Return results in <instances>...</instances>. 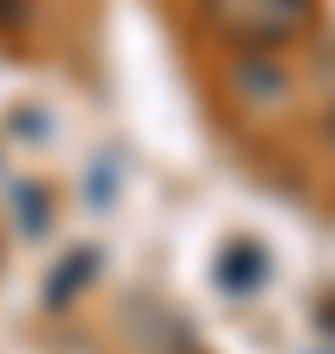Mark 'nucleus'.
I'll return each mask as SVG.
<instances>
[{"label": "nucleus", "instance_id": "f257e3e1", "mask_svg": "<svg viewBox=\"0 0 335 354\" xmlns=\"http://www.w3.org/2000/svg\"><path fill=\"white\" fill-rule=\"evenodd\" d=\"M317 0H205V19L230 44H286L311 25Z\"/></svg>", "mask_w": 335, "mask_h": 354}, {"label": "nucleus", "instance_id": "f03ea898", "mask_svg": "<svg viewBox=\"0 0 335 354\" xmlns=\"http://www.w3.org/2000/svg\"><path fill=\"white\" fill-rule=\"evenodd\" d=\"M261 274H267V261H261V249H255V243H230V249H224V261H218V280H224L230 292H255V286H261Z\"/></svg>", "mask_w": 335, "mask_h": 354}, {"label": "nucleus", "instance_id": "7ed1b4c3", "mask_svg": "<svg viewBox=\"0 0 335 354\" xmlns=\"http://www.w3.org/2000/svg\"><path fill=\"white\" fill-rule=\"evenodd\" d=\"M323 324H329V330H335V299H329V311H323Z\"/></svg>", "mask_w": 335, "mask_h": 354}, {"label": "nucleus", "instance_id": "20e7f679", "mask_svg": "<svg viewBox=\"0 0 335 354\" xmlns=\"http://www.w3.org/2000/svg\"><path fill=\"white\" fill-rule=\"evenodd\" d=\"M329 137H335V118H329Z\"/></svg>", "mask_w": 335, "mask_h": 354}]
</instances>
